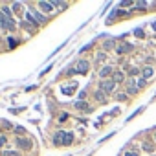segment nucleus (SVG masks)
Returning <instances> with one entry per match:
<instances>
[{
  "instance_id": "16",
  "label": "nucleus",
  "mask_w": 156,
  "mask_h": 156,
  "mask_svg": "<svg viewBox=\"0 0 156 156\" xmlns=\"http://www.w3.org/2000/svg\"><path fill=\"white\" fill-rule=\"evenodd\" d=\"M0 13H4V15H6V17H11V15H13V11H11V9H9V8H8V6H4V8H2V9H0Z\"/></svg>"
},
{
  "instance_id": "3",
  "label": "nucleus",
  "mask_w": 156,
  "mask_h": 156,
  "mask_svg": "<svg viewBox=\"0 0 156 156\" xmlns=\"http://www.w3.org/2000/svg\"><path fill=\"white\" fill-rule=\"evenodd\" d=\"M15 143H17V147H19V149H24V151H30V149L33 147L31 140H28V138H22V136H19V138L15 140Z\"/></svg>"
},
{
  "instance_id": "6",
  "label": "nucleus",
  "mask_w": 156,
  "mask_h": 156,
  "mask_svg": "<svg viewBox=\"0 0 156 156\" xmlns=\"http://www.w3.org/2000/svg\"><path fill=\"white\" fill-rule=\"evenodd\" d=\"M39 9L42 13H51L53 11V4L51 2H42V0H41V2H39Z\"/></svg>"
},
{
  "instance_id": "10",
  "label": "nucleus",
  "mask_w": 156,
  "mask_h": 156,
  "mask_svg": "<svg viewBox=\"0 0 156 156\" xmlns=\"http://www.w3.org/2000/svg\"><path fill=\"white\" fill-rule=\"evenodd\" d=\"M141 75H143V79L147 81V79H151V77L154 75V70H152L151 66H147V68H143V72H141Z\"/></svg>"
},
{
  "instance_id": "9",
  "label": "nucleus",
  "mask_w": 156,
  "mask_h": 156,
  "mask_svg": "<svg viewBox=\"0 0 156 156\" xmlns=\"http://www.w3.org/2000/svg\"><path fill=\"white\" fill-rule=\"evenodd\" d=\"M112 81L114 83H123L125 81V73L123 72H114L112 73Z\"/></svg>"
},
{
  "instance_id": "17",
  "label": "nucleus",
  "mask_w": 156,
  "mask_h": 156,
  "mask_svg": "<svg viewBox=\"0 0 156 156\" xmlns=\"http://www.w3.org/2000/svg\"><path fill=\"white\" fill-rule=\"evenodd\" d=\"M4 156H22L19 151H4Z\"/></svg>"
},
{
  "instance_id": "5",
  "label": "nucleus",
  "mask_w": 156,
  "mask_h": 156,
  "mask_svg": "<svg viewBox=\"0 0 156 156\" xmlns=\"http://www.w3.org/2000/svg\"><path fill=\"white\" fill-rule=\"evenodd\" d=\"M30 13H31V17L37 20V24H46V20H48V19H46L39 9H30Z\"/></svg>"
},
{
  "instance_id": "18",
  "label": "nucleus",
  "mask_w": 156,
  "mask_h": 156,
  "mask_svg": "<svg viewBox=\"0 0 156 156\" xmlns=\"http://www.w3.org/2000/svg\"><path fill=\"white\" fill-rule=\"evenodd\" d=\"M8 44H9V48H15V46H17V41H15V37H8Z\"/></svg>"
},
{
  "instance_id": "24",
  "label": "nucleus",
  "mask_w": 156,
  "mask_h": 156,
  "mask_svg": "<svg viewBox=\"0 0 156 156\" xmlns=\"http://www.w3.org/2000/svg\"><path fill=\"white\" fill-rule=\"evenodd\" d=\"M138 72H140V70H138V68H129V73H130V75H136V73H138Z\"/></svg>"
},
{
  "instance_id": "7",
  "label": "nucleus",
  "mask_w": 156,
  "mask_h": 156,
  "mask_svg": "<svg viewBox=\"0 0 156 156\" xmlns=\"http://www.w3.org/2000/svg\"><path fill=\"white\" fill-rule=\"evenodd\" d=\"M116 51L121 55V53H129V51H132V44H129V42H123V44H119L118 48H116Z\"/></svg>"
},
{
  "instance_id": "28",
  "label": "nucleus",
  "mask_w": 156,
  "mask_h": 156,
  "mask_svg": "<svg viewBox=\"0 0 156 156\" xmlns=\"http://www.w3.org/2000/svg\"><path fill=\"white\" fill-rule=\"evenodd\" d=\"M125 156H138V152H132V151H129V152H125Z\"/></svg>"
},
{
  "instance_id": "1",
  "label": "nucleus",
  "mask_w": 156,
  "mask_h": 156,
  "mask_svg": "<svg viewBox=\"0 0 156 156\" xmlns=\"http://www.w3.org/2000/svg\"><path fill=\"white\" fill-rule=\"evenodd\" d=\"M0 24H2V28H6V30H9V31H13V30L17 28L13 17H6L4 13H0Z\"/></svg>"
},
{
  "instance_id": "20",
  "label": "nucleus",
  "mask_w": 156,
  "mask_h": 156,
  "mask_svg": "<svg viewBox=\"0 0 156 156\" xmlns=\"http://www.w3.org/2000/svg\"><path fill=\"white\" fill-rule=\"evenodd\" d=\"M73 90H75V87H70V88L66 87V88H62V92H64V94H68V96H70V94H73Z\"/></svg>"
},
{
  "instance_id": "30",
  "label": "nucleus",
  "mask_w": 156,
  "mask_h": 156,
  "mask_svg": "<svg viewBox=\"0 0 156 156\" xmlns=\"http://www.w3.org/2000/svg\"><path fill=\"white\" fill-rule=\"evenodd\" d=\"M154 138H156V136H154Z\"/></svg>"
},
{
  "instance_id": "22",
  "label": "nucleus",
  "mask_w": 156,
  "mask_h": 156,
  "mask_svg": "<svg viewBox=\"0 0 156 156\" xmlns=\"http://www.w3.org/2000/svg\"><path fill=\"white\" fill-rule=\"evenodd\" d=\"M134 35H136V37H143L145 33H143V30H140V28H138V30H134Z\"/></svg>"
},
{
  "instance_id": "15",
  "label": "nucleus",
  "mask_w": 156,
  "mask_h": 156,
  "mask_svg": "<svg viewBox=\"0 0 156 156\" xmlns=\"http://www.w3.org/2000/svg\"><path fill=\"white\" fill-rule=\"evenodd\" d=\"M73 141V134L72 132H66V138H64V145H70Z\"/></svg>"
},
{
  "instance_id": "21",
  "label": "nucleus",
  "mask_w": 156,
  "mask_h": 156,
  "mask_svg": "<svg viewBox=\"0 0 156 156\" xmlns=\"http://www.w3.org/2000/svg\"><path fill=\"white\" fill-rule=\"evenodd\" d=\"M6 143H8V138H6V136H0V149H2Z\"/></svg>"
},
{
  "instance_id": "4",
  "label": "nucleus",
  "mask_w": 156,
  "mask_h": 156,
  "mask_svg": "<svg viewBox=\"0 0 156 156\" xmlns=\"http://www.w3.org/2000/svg\"><path fill=\"white\" fill-rule=\"evenodd\" d=\"M88 68H90V62L88 61H79V62H77V66H75V72L77 73H87L88 72Z\"/></svg>"
},
{
  "instance_id": "29",
  "label": "nucleus",
  "mask_w": 156,
  "mask_h": 156,
  "mask_svg": "<svg viewBox=\"0 0 156 156\" xmlns=\"http://www.w3.org/2000/svg\"><path fill=\"white\" fill-rule=\"evenodd\" d=\"M152 30H154V31H156V22H154V24H152Z\"/></svg>"
},
{
  "instance_id": "8",
  "label": "nucleus",
  "mask_w": 156,
  "mask_h": 156,
  "mask_svg": "<svg viewBox=\"0 0 156 156\" xmlns=\"http://www.w3.org/2000/svg\"><path fill=\"white\" fill-rule=\"evenodd\" d=\"M64 138H66V132L59 130V132H55V136H53V143H55V145H61V143H64Z\"/></svg>"
},
{
  "instance_id": "26",
  "label": "nucleus",
  "mask_w": 156,
  "mask_h": 156,
  "mask_svg": "<svg viewBox=\"0 0 156 156\" xmlns=\"http://www.w3.org/2000/svg\"><path fill=\"white\" fill-rule=\"evenodd\" d=\"M103 59H105V53H99V55H98V62H101Z\"/></svg>"
},
{
  "instance_id": "14",
  "label": "nucleus",
  "mask_w": 156,
  "mask_h": 156,
  "mask_svg": "<svg viewBox=\"0 0 156 156\" xmlns=\"http://www.w3.org/2000/svg\"><path fill=\"white\" fill-rule=\"evenodd\" d=\"M134 81H129V94H136L138 92V87L136 85H132Z\"/></svg>"
},
{
  "instance_id": "25",
  "label": "nucleus",
  "mask_w": 156,
  "mask_h": 156,
  "mask_svg": "<svg viewBox=\"0 0 156 156\" xmlns=\"http://www.w3.org/2000/svg\"><path fill=\"white\" fill-rule=\"evenodd\" d=\"M145 83H147V81H145V79H143V77H141V79H140V81H138V87H145Z\"/></svg>"
},
{
  "instance_id": "27",
  "label": "nucleus",
  "mask_w": 156,
  "mask_h": 156,
  "mask_svg": "<svg viewBox=\"0 0 156 156\" xmlns=\"http://www.w3.org/2000/svg\"><path fill=\"white\" fill-rule=\"evenodd\" d=\"M15 130H17V134H24V129H22V127H17Z\"/></svg>"
},
{
  "instance_id": "23",
  "label": "nucleus",
  "mask_w": 156,
  "mask_h": 156,
  "mask_svg": "<svg viewBox=\"0 0 156 156\" xmlns=\"http://www.w3.org/2000/svg\"><path fill=\"white\" fill-rule=\"evenodd\" d=\"M149 4L147 2H136V8H147Z\"/></svg>"
},
{
  "instance_id": "13",
  "label": "nucleus",
  "mask_w": 156,
  "mask_h": 156,
  "mask_svg": "<svg viewBox=\"0 0 156 156\" xmlns=\"http://www.w3.org/2000/svg\"><path fill=\"white\" fill-rule=\"evenodd\" d=\"M110 73H112V68H110V66H103V68L99 70V75H101V77H107V75H110Z\"/></svg>"
},
{
  "instance_id": "19",
  "label": "nucleus",
  "mask_w": 156,
  "mask_h": 156,
  "mask_svg": "<svg viewBox=\"0 0 156 156\" xmlns=\"http://www.w3.org/2000/svg\"><path fill=\"white\" fill-rule=\"evenodd\" d=\"M114 48V41H107L105 42V50H112Z\"/></svg>"
},
{
  "instance_id": "11",
  "label": "nucleus",
  "mask_w": 156,
  "mask_h": 156,
  "mask_svg": "<svg viewBox=\"0 0 156 156\" xmlns=\"http://www.w3.org/2000/svg\"><path fill=\"white\" fill-rule=\"evenodd\" d=\"M75 108H77V110H87V112H90V105L85 103V101H77V103H75Z\"/></svg>"
},
{
  "instance_id": "2",
  "label": "nucleus",
  "mask_w": 156,
  "mask_h": 156,
  "mask_svg": "<svg viewBox=\"0 0 156 156\" xmlns=\"http://www.w3.org/2000/svg\"><path fill=\"white\" fill-rule=\"evenodd\" d=\"M114 88H116V83H114L112 79H103L101 85H99V90H103L105 94H110Z\"/></svg>"
},
{
  "instance_id": "12",
  "label": "nucleus",
  "mask_w": 156,
  "mask_h": 156,
  "mask_svg": "<svg viewBox=\"0 0 156 156\" xmlns=\"http://www.w3.org/2000/svg\"><path fill=\"white\" fill-rule=\"evenodd\" d=\"M94 96H96V99H98V101H101V103H105V101H107V94H105L103 90H98Z\"/></svg>"
}]
</instances>
